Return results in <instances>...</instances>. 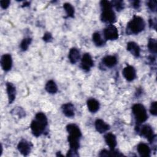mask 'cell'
<instances>
[{"label":"cell","mask_w":157,"mask_h":157,"mask_svg":"<svg viewBox=\"0 0 157 157\" xmlns=\"http://www.w3.org/2000/svg\"><path fill=\"white\" fill-rule=\"evenodd\" d=\"M47 124L48 120L46 115L42 112L37 113L31 123L32 133L36 137L40 136L45 131Z\"/></svg>","instance_id":"6da1fadb"},{"label":"cell","mask_w":157,"mask_h":157,"mask_svg":"<svg viewBox=\"0 0 157 157\" xmlns=\"http://www.w3.org/2000/svg\"><path fill=\"white\" fill-rule=\"evenodd\" d=\"M145 26L144 19L139 16L134 15L127 24L126 33L127 34H137L142 31Z\"/></svg>","instance_id":"7a4b0ae2"},{"label":"cell","mask_w":157,"mask_h":157,"mask_svg":"<svg viewBox=\"0 0 157 157\" xmlns=\"http://www.w3.org/2000/svg\"><path fill=\"white\" fill-rule=\"evenodd\" d=\"M132 111L135 117V119L138 124L145 122L148 119V115L146 109L142 104H134L132 107Z\"/></svg>","instance_id":"3957f363"},{"label":"cell","mask_w":157,"mask_h":157,"mask_svg":"<svg viewBox=\"0 0 157 157\" xmlns=\"http://www.w3.org/2000/svg\"><path fill=\"white\" fill-rule=\"evenodd\" d=\"M137 128V131L140 136H142L147 139L150 143H153L156 139V135L154 134L152 128L148 124H144L139 128V126H136Z\"/></svg>","instance_id":"277c9868"},{"label":"cell","mask_w":157,"mask_h":157,"mask_svg":"<svg viewBox=\"0 0 157 157\" xmlns=\"http://www.w3.org/2000/svg\"><path fill=\"white\" fill-rule=\"evenodd\" d=\"M104 37L105 40H113L118 38V31L117 28L113 25H108L103 31Z\"/></svg>","instance_id":"5b68a950"},{"label":"cell","mask_w":157,"mask_h":157,"mask_svg":"<svg viewBox=\"0 0 157 157\" xmlns=\"http://www.w3.org/2000/svg\"><path fill=\"white\" fill-rule=\"evenodd\" d=\"M101 20L106 23H113L116 21V15L112 9L102 10Z\"/></svg>","instance_id":"8992f818"},{"label":"cell","mask_w":157,"mask_h":157,"mask_svg":"<svg viewBox=\"0 0 157 157\" xmlns=\"http://www.w3.org/2000/svg\"><path fill=\"white\" fill-rule=\"evenodd\" d=\"M32 147V144L25 139L21 140L17 145L18 150L23 156H27L31 152Z\"/></svg>","instance_id":"52a82bcc"},{"label":"cell","mask_w":157,"mask_h":157,"mask_svg":"<svg viewBox=\"0 0 157 157\" xmlns=\"http://www.w3.org/2000/svg\"><path fill=\"white\" fill-rule=\"evenodd\" d=\"M94 62L91 56V55L85 53L83 54L82 59H81V67L85 71H89L90 69L93 66Z\"/></svg>","instance_id":"ba28073f"},{"label":"cell","mask_w":157,"mask_h":157,"mask_svg":"<svg viewBox=\"0 0 157 157\" xmlns=\"http://www.w3.org/2000/svg\"><path fill=\"white\" fill-rule=\"evenodd\" d=\"M1 65L4 71L10 70L12 66V58L10 54L6 53L2 56L1 59Z\"/></svg>","instance_id":"9c48e42d"},{"label":"cell","mask_w":157,"mask_h":157,"mask_svg":"<svg viewBox=\"0 0 157 157\" xmlns=\"http://www.w3.org/2000/svg\"><path fill=\"white\" fill-rule=\"evenodd\" d=\"M122 74L126 80L129 82L132 81L136 77V70L132 66H127L125 67L122 71Z\"/></svg>","instance_id":"30bf717a"},{"label":"cell","mask_w":157,"mask_h":157,"mask_svg":"<svg viewBox=\"0 0 157 157\" xmlns=\"http://www.w3.org/2000/svg\"><path fill=\"white\" fill-rule=\"evenodd\" d=\"M66 130L69 133V135L80 138L82 136V132L79 127L74 123L69 124L66 126Z\"/></svg>","instance_id":"8fae6325"},{"label":"cell","mask_w":157,"mask_h":157,"mask_svg":"<svg viewBox=\"0 0 157 157\" xmlns=\"http://www.w3.org/2000/svg\"><path fill=\"white\" fill-rule=\"evenodd\" d=\"M6 90L8 96L9 103L12 104L15 99L16 96V88L13 83L10 82H7L6 83Z\"/></svg>","instance_id":"7c38bea8"},{"label":"cell","mask_w":157,"mask_h":157,"mask_svg":"<svg viewBox=\"0 0 157 157\" xmlns=\"http://www.w3.org/2000/svg\"><path fill=\"white\" fill-rule=\"evenodd\" d=\"M104 140L107 145L109 147L110 150H115L117 146V139L116 136L112 133H107L104 136Z\"/></svg>","instance_id":"4fadbf2b"},{"label":"cell","mask_w":157,"mask_h":157,"mask_svg":"<svg viewBox=\"0 0 157 157\" xmlns=\"http://www.w3.org/2000/svg\"><path fill=\"white\" fill-rule=\"evenodd\" d=\"M137 150L140 156L142 157L150 156L151 150L147 144L142 142L139 144L137 147Z\"/></svg>","instance_id":"5bb4252c"},{"label":"cell","mask_w":157,"mask_h":157,"mask_svg":"<svg viewBox=\"0 0 157 157\" xmlns=\"http://www.w3.org/2000/svg\"><path fill=\"white\" fill-rule=\"evenodd\" d=\"M95 128L96 131L102 134L107 131L110 129V126L101 119H97L95 121Z\"/></svg>","instance_id":"9a60e30c"},{"label":"cell","mask_w":157,"mask_h":157,"mask_svg":"<svg viewBox=\"0 0 157 157\" xmlns=\"http://www.w3.org/2000/svg\"><path fill=\"white\" fill-rule=\"evenodd\" d=\"M127 50L129 51L132 55L136 57H139L140 56V48L139 46L134 42H129L127 43Z\"/></svg>","instance_id":"2e32d148"},{"label":"cell","mask_w":157,"mask_h":157,"mask_svg":"<svg viewBox=\"0 0 157 157\" xmlns=\"http://www.w3.org/2000/svg\"><path fill=\"white\" fill-rule=\"evenodd\" d=\"M61 109L63 113L65 115V116L69 118L73 117L74 116V106L72 103L68 102L63 104L61 107Z\"/></svg>","instance_id":"e0dca14e"},{"label":"cell","mask_w":157,"mask_h":157,"mask_svg":"<svg viewBox=\"0 0 157 157\" xmlns=\"http://www.w3.org/2000/svg\"><path fill=\"white\" fill-rule=\"evenodd\" d=\"M80 52L76 48H72L69 50L68 58L72 64H75L80 59Z\"/></svg>","instance_id":"ac0fdd59"},{"label":"cell","mask_w":157,"mask_h":157,"mask_svg":"<svg viewBox=\"0 0 157 157\" xmlns=\"http://www.w3.org/2000/svg\"><path fill=\"white\" fill-rule=\"evenodd\" d=\"M102 63L104 66L108 67H112L116 65L117 63V59L115 56L107 55L102 58Z\"/></svg>","instance_id":"d6986e66"},{"label":"cell","mask_w":157,"mask_h":157,"mask_svg":"<svg viewBox=\"0 0 157 157\" xmlns=\"http://www.w3.org/2000/svg\"><path fill=\"white\" fill-rule=\"evenodd\" d=\"M87 107L90 112L91 113H95L99 109V103L96 99L91 98L87 101Z\"/></svg>","instance_id":"ffe728a7"},{"label":"cell","mask_w":157,"mask_h":157,"mask_svg":"<svg viewBox=\"0 0 157 157\" xmlns=\"http://www.w3.org/2000/svg\"><path fill=\"white\" fill-rule=\"evenodd\" d=\"M80 139V138L74 137L70 135L68 136L67 140L69 144L70 149L78 151V149L79 148V147H80V143H79Z\"/></svg>","instance_id":"44dd1931"},{"label":"cell","mask_w":157,"mask_h":157,"mask_svg":"<svg viewBox=\"0 0 157 157\" xmlns=\"http://www.w3.org/2000/svg\"><path fill=\"white\" fill-rule=\"evenodd\" d=\"M99 156H123L122 153L118 152L117 150H102L99 153Z\"/></svg>","instance_id":"7402d4cb"},{"label":"cell","mask_w":157,"mask_h":157,"mask_svg":"<svg viewBox=\"0 0 157 157\" xmlns=\"http://www.w3.org/2000/svg\"><path fill=\"white\" fill-rule=\"evenodd\" d=\"M45 89L48 93L50 94H55L58 91V86L53 80H50L47 82Z\"/></svg>","instance_id":"603a6c76"},{"label":"cell","mask_w":157,"mask_h":157,"mask_svg":"<svg viewBox=\"0 0 157 157\" xmlns=\"http://www.w3.org/2000/svg\"><path fill=\"white\" fill-rule=\"evenodd\" d=\"M92 39L94 44L98 47H101L105 44V40L101 37L100 33L98 32H96L93 34Z\"/></svg>","instance_id":"cb8c5ba5"},{"label":"cell","mask_w":157,"mask_h":157,"mask_svg":"<svg viewBox=\"0 0 157 157\" xmlns=\"http://www.w3.org/2000/svg\"><path fill=\"white\" fill-rule=\"evenodd\" d=\"M63 8L66 12V15H67L66 17L73 18L74 17L75 10H74V8L72 6V4H71L70 3H68V2H66L63 4Z\"/></svg>","instance_id":"d4e9b609"},{"label":"cell","mask_w":157,"mask_h":157,"mask_svg":"<svg viewBox=\"0 0 157 157\" xmlns=\"http://www.w3.org/2000/svg\"><path fill=\"white\" fill-rule=\"evenodd\" d=\"M148 48L149 52L152 54H156L157 52V43L156 40L155 39L150 38L148 42Z\"/></svg>","instance_id":"484cf974"},{"label":"cell","mask_w":157,"mask_h":157,"mask_svg":"<svg viewBox=\"0 0 157 157\" xmlns=\"http://www.w3.org/2000/svg\"><path fill=\"white\" fill-rule=\"evenodd\" d=\"M31 41L32 39L30 37L24 38L20 44V48L21 50L26 51L28 48L30 44L31 43Z\"/></svg>","instance_id":"4316f807"},{"label":"cell","mask_w":157,"mask_h":157,"mask_svg":"<svg viewBox=\"0 0 157 157\" xmlns=\"http://www.w3.org/2000/svg\"><path fill=\"white\" fill-rule=\"evenodd\" d=\"M112 7H115L116 10L118 12L121 11L124 9V4L123 1H113L111 2Z\"/></svg>","instance_id":"83f0119b"},{"label":"cell","mask_w":157,"mask_h":157,"mask_svg":"<svg viewBox=\"0 0 157 157\" xmlns=\"http://www.w3.org/2000/svg\"><path fill=\"white\" fill-rule=\"evenodd\" d=\"M100 5L102 10L104 9H112V6L111 4V2L108 1H101L100 2Z\"/></svg>","instance_id":"f1b7e54d"},{"label":"cell","mask_w":157,"mask_h":157,"mask_svg":"<svg viewBox=\"0 0 157 157\" xmlns=\"http://www.w3.org/2000/svg\"><path fill=\"white\" fill-rule=\"evenodd\" d=\"M150 112L151 115L156 116L157 115V105H156V102H153L151 104L150 108Z\"/></svg>","instance_id":"f546056e"},{"label":"cell","mask_w":157,"mask_h":157,"mask_svg":"<svg viewBox=\"0 0 157 157\" xmlns=\"http://www.w3.org/2000/svg\"><path fill=\"white\" fill-rule=\"evenodd\" d=\"M147 6L152 12H155L156 10V1H149L147 3Z\"/></svg>","instance_id":"4dcf8cb0"},{"label":"cell","mask_w":157,"mask_h":157,"mask_svg":"<svg viewBox=\"0 0 157 157\" xmlns=\"http://www.w3.org/2000/svg\"><path fill=\"white\" fill-rule=\"evenodd\" d=\"M52 39H53V37H52V36L51 33H48V32L45 33L44 34L43 37H42V39H43L45 42H48L52 41Z\"/></svg>","instance_id":"1f68e13d"},{"label":"cell","mask_w":157,"mask_h":157,"mask_svg":"<svg viewBox=\"0 0 157 157\" xmlns=\"http://www.w3.org/2000/svg\"><path fill=\"white\" fill-rule=\"evenodd\" d=\"M10 1L9 0H2L0 1V4H1V7L3 9H7L9 5H10Z\"/></svg>","instance_id":"d6a6232c"},{"label":"cell","mask_w":157,"mask_h":157,"mask_svg":"<svg viewBox=\"0 0 157 157\" xmlns=\"http://www.w3.org/2000/svg\"><path fill=\"white\" fill-rule=\"evenodd\" d=\"M67 156H78L79 155L77 152V151L72 150V149H69L66 154Z\"/></svg>","instance_id":"836d02e7"},{"label":"cell","mask_w":157,"mask_h":157,"mask_svg":"<svg viewBox=\"0 0 157 157\" xmlns=\"http://www.w3.org/2000/svg\"><path fill=\"white\" fill-rule=\"evenodd\" d=\"M149 25H150V28L156 29V20L150 19V20H149Z\"/></svg>","instance_id":"e575fe53"},{"label":"cell","mask_w":157,"mask_h":157,"mask_svg":"<svg viewBox=\"0 0 157 157\" xmlns=\"http://www.w3.org/2000/svg\"><path fill=\"white\" fill-rule=\"evenodd\" d=\"M132 6L135 9H138L140 7V1H133L131 2Z\"/></svg>","instance_id":"d590c367"},{"label":"cell","mask_w":157,"mask_h":157,"mask_svg":"<svg viewBox=\"0 0 157 157\" xmlns=\"http://www.w3.org/2000/svg\"><path fill=\"white\" fill-rule=\"evenodd\" d=\"M29 5V2H26L25 3H24L23 4V7H26V6H28Z\"/></svg>","instance_id":"8d00e7d4"},{"label":"cell","mask_w":157,"mask_h":157,"mask_svg":"<svg viewBox=\"0 0 157 157\" xmlns=\"http://www.w3.org/2000/svg\"><path fill=\"white\" fill-rule=\"evenodd\" d=\"M56 156H63V155H61V154H60V152H59V151H58V152L57 153V154H56Z\"/></svg>","instance_id":"74e56055"}]
</instances>
